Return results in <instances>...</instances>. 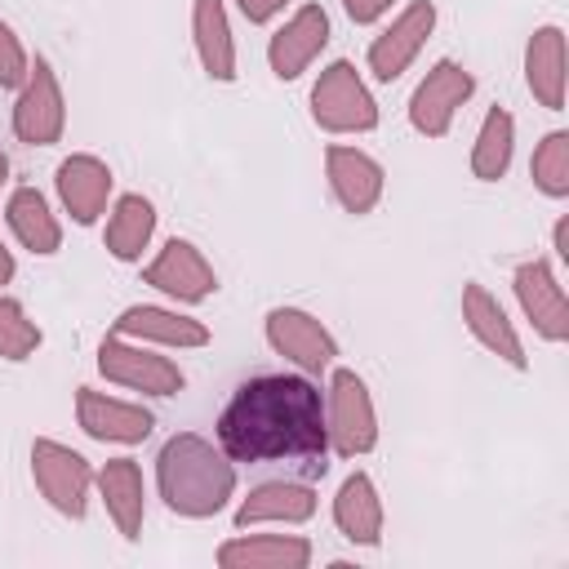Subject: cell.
I'll list each match as a JSON object with an SVG mask.
<instances>
[{"label":"cell","instance_id":"16","mask_svg":"<svg viewBox=\"0 0 569 569\" xmlns=\"http://www.w3.org/2000/svg\"><path fill=\"white\" fill-rule=\"evenodd\" d=\"M325 173H329V187L338 196V204L347 213H369L378 200H382V164L356 147H329L325 151Z\"/></svg>","mask_w":569,"mask_h":569},{"label":"cell","instance_id":"19","mask_svg":"<svg viewBox=\"0 0 569 569\" xmlns=\"http://www.w3.org/2000/svg\"><path fill=\"white\" fill-rule=\"evenodd\" d=\"M116 333L133 338V342H156V347H204L209 342L204 320L169 311V307H147V302L124 307L120 320H116Z\"/></svg>","mask_w":569,"mask_h":569},{"label":"cell","instance_id":"11","mask_svg":"<svg viewBox=\"0 0 569 569\" xmlns=\"http://www.w3.org/2000/svg\"><path fill=\"white\" fill-rule=\"evenodd\" d=\"M511 289H516L520 311L529 316L538 338H547V342H565L569 338V302H565V289H560V280H556L547 258L520 262L516 276H511Z\"/></svg>","mask_w":569,"mask_h":569},{"label":"cell","instance_id":"12","mask_svg":"<svg viewBox=\"0 0 569 569\" xmlns=\"http://www.w3.org/2000/svg\"><path fill=\"white\" fill-rule=\"evenodd\" d=\"M142 280L151 289L169 293L173 302H204L218 289V276H213L209 258L191 240H178V236L156 253V262L142 271Z\"/></svg>","mask_w":569,"mask_h":569},{"label":"cell","instance_id":"32","mask_svg":"<svg viewBox=\"0 0 569 569\" xmlns=\"http://www.w3.org/2000/svg\"><path fill=\"white\" fill-rule=\"evenodd\" d=\"M240 4V13L249 18V22H271L289 0H236Z\"/></svg>","mask_w":569,"mask_h":569},{"label":"cell","instance_id":"35","mask_svg":"<svg viewBox=\"0 0 569 569\" xmlns=\"http://www.w3.org/2000/svg\"><path fill=\"white\" fill-rule=\"evenodd\" d=\"M4 178H9V156L0 151V187H4Z\"/></svg>","mask_w":569,"mask_h":569},{"label":"cell","instance_id":"10","mask_svg":"<svg viewBox=\"0 0 569 569\" xmlns=\"http://www.w3.org/2000/svg\"><path fill=\"white\" fill-rule=\"evenodd\" d=\"M431 27H436V4H431V0L405 4V9L391 18V27H387L382 36H373V44H369V71H373L382 84L400 80V76L409 71V62L422 53Z\"/></svg>","mask_w":569,"mask_h":569},{"label":"cell","instance_id":"18","mask_svg":"<svg viewBox=\"0 0 569 569\" xmlns=\"http://www.w3.org/2000/svg\"><path fill=\"white\" fill-rule=\"evenodd\" d=\"M58 196L80 227H93L111 196V169L98 156H67L58 164Z\"/></svg>","mask_w":569,"mask_h":569},{"label":"cell","instance_id":"21","mask_svg":"<svg viewBox=\"0 0 569 569\" xmlns=\"http://www.w3.org/2000/svg\"><path fill=\"white\" fill-rule=\"evenodd\" d=\"M525 84L547 111L565 107V31L556 22H547L529 36V44H525Z\"/></svg>","mask_w":569,"mask_h":569},{"label":"cell","instance_id":"33","mask_svg":"<svg viewBox=\"0 0 569 569\" xmlns=\"http://www.w3.org/2000/svg\"><path fill=\"white\" fill-rule=\"evenodd\" d=\"M551 244H556V258H560V262H569V218H560V222H556Z\"/></svg>","mask_w":569,"mask_h":569},{"label":"cell","instance_id":"15","mask_svg":"<svg viewBox=\"0 0 569 569\" xmlns=\"http://www.w3.org/2000/svg\"><path fill=\"white\" fill-rule=\"evenodd\" d=\"M462 320H467V329H471V338L485 347V351H493L498 360H507L511 369H525L529 360H525V347H520V333H516V325L507 320V311H502V302L485 289V284H462Z\"/></svg>","mask_w":569,"mask_h":569},{"label":"cell","instance_id":"14","mask_svg":"<svg viewBox=\"0 0 569 569\" xmlns=\"http://www.w3.org/2000/svg\"><path fill=\"white\" fill-rule=\"evenodd\" d=\"M329 44V13L320 9V4H302L276 36H271V44H267V62H271V71L280 76V80H298L311 62H316V53Z\"/></svg>","mask_w":569,"mask_h":569},{"label":"cell","instance_id":"17","mask_svg":"<svg viewBox=\"0 0 569 569\" xmlns=\"http://www.w3.org/2000/svg\"><path fill=\"white\" fill-rule=\"evenodd\" d=\"M316 516V489L307 480H267L258 489H249V498L236 507V525H302Z\"/></svg>","mask_w":569,"mask_h":569},{"label":"cell","instance_id":"26","mask_svg":"<svg viewBox=\"0 0 569 569\" xmlns=\"http://www.w3.org/2000/svg\"><path fill=\"white\" fill-rule=\"evenodd\" d=\"M151 231H156V209H151V200L138 196V191H129V196L116 200L102 240H107V253H111V258L133 262V258H142Z\"/></svg>","mask_w":569,"mask_h":569},{"label":"cell","instance_id":"13","mask_svg":"<svg viewBox=\"0 0 569 569\" xmlns=\"http://www.w3.org/2000/svg\"><path fill=\"white\" fill-rule=\"evenodd\" d=\"M76 422L84 427V436L107 440V445H138L156 427V418L142 405L116 400V396L93 391V387H80L76 391Z\"/></svg>","mask_w":569,"mask_h":569},{"label":"cell","instance_id":"6","mask_svg":"<svg viewBox=\"0 0 569 569\" xmlns=\"http://www.w3.org/2000/svg\"><path fill=\"white\" fill-rule=\"evenodd\" d=\"M31 480L58 516H71V520L84 516L89 489H93V467L76 449H67L58 440H44V436L31 440Z\"/></svg>","mask_w":569,"mask_h":569},{"label":"cell","instance_id":"5","mask_svg":"<svg viewBox=\"0 0 569 569\" xmlns=\"http://www.w3.org/2000/svg\"><path fill=\"white\" fill-rule=\"evenodd\" d=\"M98 369H102L107 382H120V387L142 391V396H178L187 387V373L169 356H160V351H151L142 342H129L120 333L102 338Z\"/></svg>","mask_w":569,"mask_h":569},{"label":"cell","instance_id":"7","mask_svg":"<svg viewBox=\"0 0 569 569\" xmlns=\"http://www.w3.org/2000/svg\"><path fill=\"white\" fill-rule=\"evenodd\" d=\"M62 129H67L62 84H58L49 58H36L18 89V102H13V133L27 147H53L62 138Z\"/></svg>","mask_w":569,"mask_h":569},{"label":"cell","instance_id":"29","mask_svg":"<svg viewBox=\"0 0 569 569\" xmlns=\"http://www.w3.org/2000/svg\"><path fill=\"white\" fill-rule=\"evenodd\" d=\"M40 347V325L22 311L18 298L0 293V360H27Z\"/></svg>","mask_w":569,"mask_h":569},{"label":"cell","instance_id":"9","mask_svg":"<svg viewBox=\"0 0 569 569\" xmlns=\"http://www.w3.org/2000/svg\"><path fill=\"white\" fill-rule=\"evenodd\" d=\"M267 342L276 356H284L289 365H298L302 373H325L338 356L333 333L302 307H276L267 311Z\"/></svg>","mask_w":569,"mask_h":569},{"label":"cell","instance_id":"3","mask_svg":"<svg viewBox=\"0 0 569 569\" xmlns=\"http://www.w3.org/2000/svg\"><path fill=\"white\" fill-rule=\"evenodd\" d=\"M325 422H329V449L338 458H360L378 445L373 396L356 369H333L325 391Z\"/></svg>","mask_w":569,"mask_h":569},{"label":"cell","instance_id":"8","mask_svg":"<svg viewBox=\"0 0 569 569\" xmlns=\"http://www.w3.org/2000/svg\"><path fill=\"white\" fill-rule=\"evenodd\" d=\"M476 93V76L453 62V58H440L413 89L409 98V124L427 138H445L449 124H453V111Z\"/></svg>","mask_w":569,"mask_h":569},{"label":"cell","instance_id":"2","mask_svg":"<svg viewBox=\"0 0 569 569\" xmlns=\"http://www.w3.org/2000/svg\"><path fill=\"white\" fill-rule=\"evenodd\" d=\"M156 485H160V498L169 511H178L187 520H209L231 502L236 467L213 440H204L196 431H178L160 445Z\"/></svg>","mask_w":569,"mask_h":569},{"label":"cell","instance_id":"34","mask_svg":"<svg viewBox=\"0 0 569 569\" xmlns=\"http://www.w3.org/2000/svg\"><path fill=\"white\" fill-rule=\"evenodd\" d=\"M13 271H18V267H13V253H9V249H4V240H0V284H9V280H13Z\"/></svg>","mask_w":569,"mask_h":569},{"label":"cell","instance_id":"22","mask_svg":"<svg viewBox=\"0 0 569 569\" xmlns=\"http://www.w3.org/2000/svg\"><path fill=\"white\" fill-rule=\"evenodd\" d=\"M333 525L347 542L356 547H378L382 538V498L373 489V480L365 471H351L342 485H338V498H333Z\"/></svg>","mask_w":569,"mask_h":569},{"label":"cell","instance_id":"28","mask_svg":"<svg viewBox=\"0 0 569 569\" xmlns=\"http://www.w3.org/2000/svg\"><path fill=\"white\" fill-rule=\"evenodd\" d=\"M529 178L542 196L551 200H565L569 196V133L565 129H551L538 147H533V160H529Z\"/></svg>","mask_w":569,"mask_h":569},{"label":"cell","instance_id":"30","mask_svg":"<svg viewBox=\"0 0 569 569\" xmlns=\"http://www.w3.org/2000/svg\"><path fill=\"white\" fill-rule=\"evenodd\" d=\"M27 71H31V58L22 53V44H18V36H13V27H9V22H0V89H22Z\"/></svg>","mask_w":569,"mask_h":569},{"label":"cell","instance_id":"25","mask_svg":"<svg viewBox=\"0 0 569 569\" xmlns=\"http://www.w3.org/2000/svg\"><path fill=\"white\" fill-rule=\"evenodd\" d=\"M4 213H9V227H13V236L22 240V249H31V253H40V258H49V253L62 249V227H58L49 200H44L36 187H13Z\"/></svg>","mask_w":569,"mask_h":569},{"label":"cell","instance_id":"20","mask_svg":"<svg viewBox=\"0 0 569 569\" xmlns=\"http://www.w3.org/2000/svg\"><path fill=\"white\" fill-rule=\"evenodd\" d=\"M98 493L107 502L111 525L120 529V538H138L142 533V516H147V485H142V467L133 458H111L98 476Z\"/></svg>","mask_w":569,"mask_h":569},{"label":"cell","instance_id":"27","mask_svg":"<svg viewBox=\"0 0 569 569\" xmlns=\"http://www.w3.org/2000/svg\"><path fill=\"white\" fill-rule=\"evenodd\" d=\"M511 151H516V116L507 107H489L471 142V173L480 182H498L511 169Z\"/></svg>","mask_w":569,"mask_h":569},{"label":"cell","instance_id":"24","mask_svg":"<svg viewBox=\"0 0 569 569\" xmlns=\"http://www.w3.org/2000/svg\"><path fill=\"white\" fill-rule=\"evenodd\" d=\"M191 31H196V53L209 80H236V44H231V22L222 0H196L191 4Z\"/></svg>","mask_w":569,"mask_h":569},{"label":"cell","instance_id":"23","mask_svg":"<svg viewBox=\"0 0 569 569\" xmlns=\"http://www.w3.org/2000/svg\"><path fill=\"white\" fill-rule=\"evenodd\" d=\"M222 569H302L311 565V542L293 533H253V538H231L218 547Z\"/></svg>","mask_w":569,"mask_h":569},{"label":"cell","instance_id":"31","mask_svg":"<svg viewBox=\"0 0 569 569\" xmlns=\"http://www.w3.org/2000/svg\"><path fill=\"white\" fill-rule=\"evenodd\" d=\"M342 9H347V18H351V22H360V27H365V22H378V18L391 9V0H342Z\"/></svg>","mask_w":569,"mask_h":569},{"label":"cell","instance_id":"4","mask_svg":"<svg viewBox=\"0 0 569 569\" xmlns=\"http://www.w3.org/2000/svg\"><path fill=\"white\" fill-rule=\"evenodd\" d=\"M311 116L329 133H369L378 124V102L365 89L360 71L347 58H338L320 71V80L311 89Z\"/></svg>","mask_w":569,"mask_h":569},{"label":"cell","instance_id":"1","mask_svg":"<svg viewBox=\"0 0 569 569\" xmlns=\"http://www.w3.org/2000/svg\"><path fill=\"white\" fill-rule=\"evenodd\" d=\"M218 449L249 467H298L302 476H325L329 422L325 391L311 373H258L244 378L218 413Z\"/></svg>","mask_w":569,"mask_h":569}]
</instances>
